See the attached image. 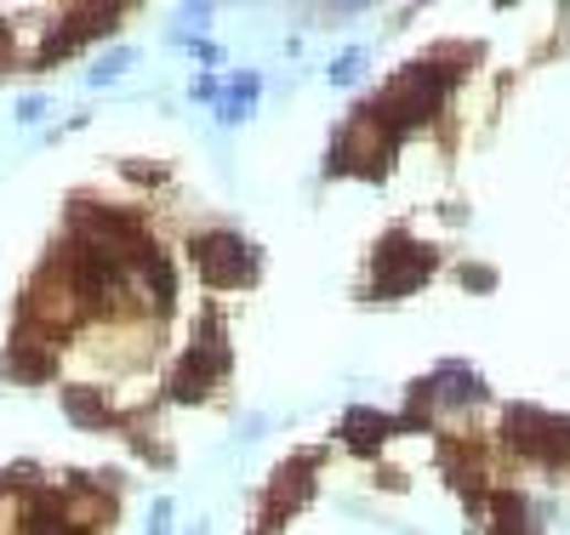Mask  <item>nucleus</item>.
<instances>
[{
  "mask_svg": "<svg viewBox=\"0 0 570 535\" xmlns=\"http://www.w3.org/2000/svg\"><path fill=\"white\" fill-rule=\"evenodd\" d=\"M178 41H183V46H189V52H194L200 63H223V52H217L212 41H194V35H178Z\"/></svg>",
  "mask_w": 570,
  "mask_h": 535,
  "instance_id": "nucleus-20",
  "label": "nucleus"
},
{
  "mask_svg": "<svg viewBox=\"0 0 570 535\" xmlns=\"http://www.w3.org/2000/svg\"><path fill=\"white\" fill-rule=\"evenodd\" d=\"M491 535H536L519 495H491Z\"/></svg>",
  "mask_w": 570,
  "mask_h": 535,
  "instance_id": "nucleus-14",
  "label": "nucleus"
},
{
  "mask_svg": "<svg viewBox=\"0 0 570 535\" xmlns=\"http://www.w3.org/2000/svg\"><path fill=\"white\" fill-rule=\"evenodd\" d=\"M388 427H394V422H388L383 411H365V405H354V411L343 416V439H348L359 456H372V450L388 439Z\"/></svg>",
  "mask_w": 570,
  "mask_h": 535,
  "instance_id": "nucleus-13",
  "label": "nucleus"
},
{
  "mask_svg": "<svg viewBox=\"0 0 570 535\" xmlns=\"http://www.w3.org/2000/svg\"><path fill=\"white\" fill-rule=\"evenodd\" d=\"M257 97H262V75L257 69H246V75H234L228 86H223V97H217V125H240L251 109H257Z\"/></svg>",
  "mask_w": 570,
  "mask_h": 535,
  "instance_id": "nucleus-10",
  "label": "nucleus"
},
{
  "mask_svg": "<svg viewBox=\"0 0 570 535\" xmlns=\"http://www.w3.org/2000/svg\"><path fill=\"white\" fill-rule=\"evenodd\" d=\"M41 114H46V103H41V97H23V103H18V120H23V125H35Z\"/></svg>",
  "mask_w": 570,
  "mask_h": 535,
  "instance_id": "nucleus-22",
  "label": "nucleus"
},
{
  "mask_svg": "<svg viewBox=\"0 0 570 535\" xmlns=\"http://www.w3.org/2000/svg\"><path fill=\"white\" fill-rule=\"evenodd\" d=\"M502 439H508V450H519L525 461H570V422L553 416V411H536V405H508V416H502Z\"/></svg>",
  "mask_w": 570,
  "mask_h": 535,
  "instance_id": "nucleus-6",
  "label": "nucleus"
},
{
  "mask_svg": "<svg viewBox=\"0 0 570 535\" xmlns=\"http://www.w3.org/2000/svg\"><path fill=\"white\" fill-rule=\"evenodd\" d=\"M359 75H365V52H359V46H348V52L325 69V80H331V86H354Z\"/></svg>",
  "mask_w": 570,
  "mask_h": 535,
  "instance_id": "nucleus-16",
  "label": "nucleus"
},
{
  "mask_svg": "<svg viewBox=\"0 0 570 535\" xmlns=\"http://www.w3.org/2000/svg\"><path fill=\"white\" fill-rule=\"evenodd\" d=\"M451 80H456V69H445L440 57H428V63H411L399 80H388V86L377 91V103H365V109H372V114L394 131V138H406V131L428 125L433 114L445 109Z\"/></svg>",
  "mask_w": 570,
  "mask_h": 535,
  "instance_id": "nucleus-1",
  "label": "nucleus"
},
{
  "mask_svg": "<svg viewBox=\"0 0 570 535\" xmlns=\"http://www.w3.org/2000/svg\"><path fill=\"white\" fill-rule=\"evenodd\" d=\"M194 268H200V280L217 285V291H234V285H251L257 280V251L246 233H234V228H200L194 240Z\"/></svg>",
  "mask_w": 570,
  "mask_h": 535,
  "instance_id": "nucleus-4",
  "label": "nucleus"
},
{
  "mask_svg": "<svg viewBox=\"0 0 570 535\" xmlns=\"http://www.w3.org/2000/svg\"><path fill=\"white\" fill-rule=\"evenodd\" d=\"M194 97H200V103H217V97H223V80L200 75V80H194Z\"/></svg>",
  "mask_w": 570,
  "mask_h": 535,
  "instance_id": "nucleus-21",
  "label": "nucleus"
},
{
  "mask_svg": "<svg viewBox=\"0 0 570 535\" xmlns=\"http://www.w3.org/2000/svg\"><path fill=\"white\" fill-rule=\"evenodd\" d=\"M228 364H234V353L223 342V330H217V319H206V325H200V337H194V348L178 359V371H172V382H165V393H172L178 405H194V398H206L228 376Z\"/></svg>",
  "mask_w": 570,
  "mask_h": 535,
  "instance_id": "nucleus-5",
  "label": "nucleus"
},
{
  "mask_svg": "<svg viewBox=\"0 0 570 535\" xmlns=\"http://www.w3.org/2000/svg\"><path fill=\"white\" fill-rule=\"evenodd\" d=\"M394 149H399V138L372 114V109H354L348 114V125L331 138V149H325V177H383L388 172V160H394Z\"/></svg>",
  "mask_w": 570,
  "mask_h": 535,
  "instance_id": "nucleus-2",
  "label": "nucleus"
},
{
  "mask_svg": "<svg viewBox=\"0 0 570 535\" xmlns=\"http://www.w3.org/2000/svg\"><path fill=\"white\" fill-rule=\"evenodd\" d=\"M63 411H69V422L80 427H109L115 422V405L104 387H63Z\"/></svg>",
  "mask_w": 570,
  "mask_h": 535,
  "instance_id": "nucleus-11",
  "label": "nucleus"
},
{
  "mask_svg": "<svg viewBox=\"0 0 570 535\" xmlns=\"http://www.w3.org/2000/svg\"><path fill=\"white\" fill-rule=\"evenodd\" d=\"M428 274H433V251L417 245L411 233H388V240L377 245L372 285H365V296H372V303H399V296H411Z\"/></svg>",
  "mask_w": 570,
  "mask_h": 535,
  "instance_id": "nucleus-3",
  "label": "nucleus"
},
{
  "mask_svg": "<svg viewBox=\"0 0 570 535\" xmlns=\"http://www.w3.org/2000/svg\"><path fill=\"white\" fill-rule=\"evenodd\" d=\"M126 69H131V46H115V52H104V57H97L92 86H109V80H120Z\"/></svg>",
  "mask_w": 570,
  "mask_h": 535,
  "instance_id": "nucleus-15",
  "label": "nucleus"
},
{
  "mask_svg": "<svg viewBox=\"0 0 570 535\" xmlns=\"http://www.w3.org/2000/svg\"><path fill=\"white\" fill-rule=\"evenodd\" d=\"M7 52H12V29H7V23H0V57H7Z\"/></svg>",
  "mask_w": 570,
  "mask_h": 535,
  "instance_id": "nucleus-23",
  "label": "nucleus"
},
{
  "mask_svg": "<svg viewBox=\"0 0 570 535\" xmlns=\"http://www.w3.org/2000/svg\"><path fill=\"white\" fill-rule=\"evenodd\" d=\"M485 398V382H480V371H467V364H440V371H433L428 382H417L411 387V422L417 416H428V411H462V405H480Z\"/></svg>",
  "mask_w": 570,
  "mask_h": 535,
  "instance_id": "nucleus-7",
  "label": "nucleus"
},
{
  "mask_svg": "<svg viewBox=\"0 0 570 535\" xmlns=\"http://www.w3.org/2000/svg\"><path fill=\"white\" fill-rule=\"evenodd\" d=\"M41 337H46V330H41ZM41 337H18V342H12V353H7V376L41 382V376L52 371V342H41Z\"/></svg>",
  "mask_w": 570,
  "mask_h": 535,
  "instance_id": "nucleus-12",
  "label": "nucleus"
},
{
  "mask_svg": "<svg viewBox=\"0 0 570 535\" xmlns=\"http://www.w3.org/2000/svg\"><path fill=\"white\" fill-rule=\"evenodd\" d=\"M131 296H138V308L149 314V319H165L172 314V303H178V274H172V256H165L160 245L131 268Z\"/></svg>",
  "mask_w": 570,
  "mask_h": 535,
  "instance_id": "nucleus-8",
  "label": "nucleus"
},
{
  "mask_svg": "<svg viewBox=\"0 0 570 535\" xmlns=\"http://www.w3.org/2000/svg\"><path fill=\"white\" fill-rule=\"evenodd\" d=\"M309 490H314V456L286 461L280 473H275V484H268V518H280V513H291V507H303Z\"/></svg>",
  "mask_w": 570,
  "mask_h": 535,
  "instance_id": "nucleus-9",
  "label": "nucleus"
},
{
  "mask_svg": "<svg viewBox=\"0 0 570 535\" xmlns=\"http://www.w3.org/2000/svg\"><path fill=\"white\" fill-rule=\"evenodd\" d=\"M178 18H183V23L194 29V41H200V29H206V23H212V7H183ZM189 29H178V35H189Z\"/></svg>",
  "mask_w": 570,
  "mask_h": 535,
  "instance_id": "nucleus-19",
  "label": "nucleus"
},
{
  "mask_svg": "<svg viewBox=\"0 0 570 535\" xmlns=\"http://www.w3.org/2000/svg\"><path fill=\"white\" fill-rule=\"evenodd\" d=\"M462 285H467V291H491V285H496V268H485V262L462 268Z\"/></svg>",
  "mask_w": 570,
  "mask_h": 535,
  "instance_id": "nucleus-17",
  "label": "nucleus"
},
{
  "mask_svg": "<svg viewBox=\"0 0 570 535\" xmlns=\"http://www.w3.org/2000/svg\"><path fill=\"white\" fill-rule=\"evenodd\" d=\"M149 535H172V501H154V507H149Z\"/></svg>",
  "mask_w": 570,
  "mask_h": 535,
  "instance_id": "nucleus-18",
  "label": "nucleus"
}]
</instances>
